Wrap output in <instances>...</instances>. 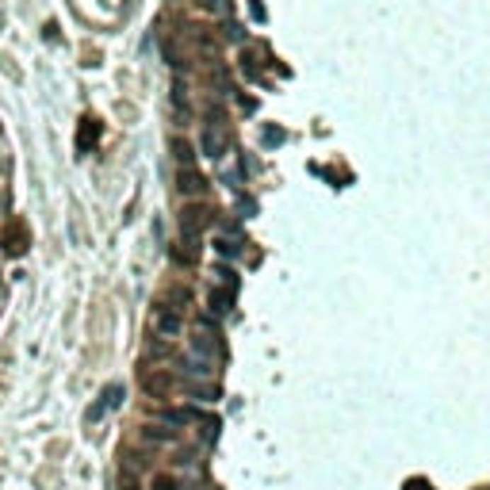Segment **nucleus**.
Segmentation results:
<instances>
[{
	"label": "nucleus",
	"instance_id": "1",
	"mask_svg": "<svg viewBox=\"0 0 490 490\" xmlns=\"http://www.w3.org/2000/svg\"><path fill=\"white\" fill-rule=\"evenodd\" d=\"M226 146H230V138H226V130H222V122H219V111H215L211 122L200 130V149H203V157L219 161V157L226 154Z\"/></svg>",
	"mask_w": 490,
	"mask_h": 490
},
{
	"label": "nucleus",
	"instance_id": "2",
	"mask_svg": "<svg viewBox=\"0 0 490 490\" xmlns=\"http://www.w3.org/2000/svg\"><path fill=\"white\" fill-rule=\"evenodd\" d=\"M173 375H169V368H149V372H142V380H138V387H142L149 399L165 402L169 394H173Z\"/></svg>",
	"mask_w": 490,
	"mask_h": 490
},
{
	"label": "nucleus",
	"instance_id": "3",
	"mask_svg": "<svg viewBox=\"0 0 490 490\" xmlns=\"http://www.w3.org/2000/svg\"><path fill=\"white\" fill-rule=\"evenodd\" d=\"M149 322H154V337H165V341H173V337L181 334L184 318L176 314V310H169V307L161 303V307H154V314H149Z\"/></svg>",
	"mask_w": 490,
	"mask_h": 490
},
{
	"label": "nucleus",
	"instance_id": "4",
	"mask_svg": "<svg viewBox=\"0 0 490 490\" xmlns=\"http://www.w3.org/2000/svg\"><path fill=\"white\" fill-rule=\"evenodd\" d=\"M211 222V211L207 207H184L181 211V234L184 238H200V230Z\"/></svg>",
	"mask_w": 490,
	"mask_h": 490
},
{
	"label": "nucleus",
	"instance_id": "5",
	"mask_svg": "<svg viewBox=\"0 0 490 490\" xmlns=\"http://www.w3.org/2000/svg\"><path fill=\"white\" fill-rule=\"evenodd\" d=\"M100 135H103V127H100V119H81V127H77V154H92L100 142Z\"/></svg>",
	"mask_w": 490,
	"mask_h": 490
},
{
	"label": "nucleus",
	"instance_id": "6",
	"mask_svg": "<svg viewBox=\"0 0 490 490\" xmlns=\"http://www.w3.org/2000/svg\"><path fill=\"white\" fill-rule=\"evenodd\" d=\"M165 307H169V310H176V314H184V310L192 307V287H184V284H169V291H165Z\"/></svg>",
	"mask_w": 490,
	"mask_h": 490
},
{
	"label": "nucleus",
	"instance_id": "7",
	"mask_svg": "<svg viewBox=\"0 0 490 490\" xmlns=\"http://www.w3.org/2000/svg\"><path fill=\"white\" fill-rule=\"evenodd\" d=\"M176 188H181L184 195H200L203 188H207V181L200 173H195V169H181V176H176Z\"/></svg>",
	"mask_w": 490,
	"mask_h": 490
},
{
	"label": "nucleus",
	"instance_id": "8",
	"mask_svg": "<svg viewBox=\"0 0 490 490\" xmlns=\"http://www.w3.org/2000/svg\"><path fill=\"white\" fill-rule=\"evenodd\" d=\"M200 418V410H192V406H181V410H165L161 414V421L169 429H176V426H192V421Z\"/></svg>",
	"mask_w": 490,
	"mask_h": 490
},
{
	"label": "nucleus",
	"instance_id": "9",
	"mask_svg": "<svg viewBox=\"0 0 490 490\" xmlns=\"http://www.w3.org/2000/svg\"><path fill=\"white\" fill-rule=\"evenodd\" d=\"M207 303H211V318H215V314H226V310H230V303H234V287H215Z\"/></svg>",
	"mask_w": 490,
	"mask_h": 490
},
{
	"label": "nucleus",
	"instance_id": "10",
	"mask_svg": "<svg viewBox=\"0 0 490 490\" xmlns=\"http://www.w3.org/2000/svg\"><path fill=\"white\" fill-rule=\"evenodd\" d=\"M173 154H176V161H181L184 169L195 161V146L188 142V138H173Z\"/></svg>",
	"mask_w": 490,
	"mask_h": 490
},
{
	"label": "nucleus",
	"instance_id": "11",
	"mask_svg": "<svg viewBox=\"0 0 490 490\" xmlns=\"http://www.w3.org/2000/svg\"><path fill=\"white\" fill-rule=\"evenodd\" d=\"M184 372H188V375H200V380H207V375H211V364H207L203 356H195V353H192V356L184 360Z\"/></svg>",
	"mask_w": 490,
	"mask_h": 490
},
{
	"label": "nucleus",
	"instance_id": "12",
	"mask_svg": "<svg viewBox=\"0 0 490 490\" xmlns=\"http://www.w3.org/2000/svg\"><path fill=\"white\" fill-rule=\"evenodd\" d=\"M119 402H122V383H111V387L100 394V406H103V410H115Z\"/></svg>",
	"mask_w": 490,
	"mask_h": 490
},
{
	"label": "nucleus",
	"instance_id": "13",
	"mask_svg": "<svg viewBox=\"0 0 490 490\" xmlns=\"http://www.w3.org/2000/svg\"><path fill=\"white\" fill-rule=\"evenodd\" d=\"M284 127H272V122H268V127L265 130H261V142H265V146H280V142H284Z\"/></svg>",
	"mask_w": 490,
	"mask_h": 490
},
{
	"label": "nucleus",
	"instance_id": "14",
	"mask_svg": "<svg viewBox=\"0 0 490 490\" xmlns=\"http://www.w3.org/2000/svg\"><path fill=\"white\" fill-rule=\"evenodd\" d=\"M142 437L149 440V445H169V440H173V429H157V426H149Z\"/></svg>",
	"mask_w": 490,
	"mask_h": 490
},
{
	"label": "nucleus",
	"instance_id": "15",
	"mask_svg": "<svg viewBox=\"0 0 490 490\" xmlns=\"http://www.w3.org/2000/svg\"><path fill=\"white\" fill-rule=\"evenodd\" d=\"M12 257H20V253H27V234L20 230V234H8V245H4Z\"/></svg>",
	"mask_w": 490,
	"mask_h": 490
},
{
	"label": "nucleus",
	"instance_id": "16",
	"mask_svg": "<svg viewBox=\"0 0 490 490\" xmlns=\"http://www.w3.org/2000/svg\"><path fill=\"white\" fill-rule=\"evenodd\" d=\"M222 39H226V42H245V27L226 20V23H222Z\"/></svg>",
	"mask_w": 490,
	"mask_h": 490
},
{
	"label": "nucleus",
	"instance_id": "17",
	"mask_svg": "<svg viewBox=\"0 0 490 490\" xmlns=\"http://www.w3.org/2000/svg\"><path fill=\"white\" fill-rule=\"evenodd\" d=\"M215 249H219V257H238V253H241V245H238V238H219V241H215Z\"/></svg>",
	"mask_w": 490,
	"mask_h": 490
},
{
	"label": "nucleus",
	"instance_id": "18",
	"mask_svg": "<svg viewBox=\"0 0 490 490\" xmlns=\"http://www.w3.org/2000/svg\"><path fill=\"white\" fill-rule=\"evenodd\" d=\"M154 490H181V483H176L169 471H157V475H154Z\"/></svg>",
	"mask_w": 490,
	"mask_h": 490
},
{
	"label": "nucleus",
	"instance_id": "19",
	"mask_svg": "<svg viewBox=\"0 0 490 490\" xmlns=\"http://www.w3.org/2000/svg\"><path fill=\"white\" fill-rule=\"evenodd\" d=\"M238 215L241 219H253V215H257V203H253L245 192H238Z\"/></svg>",
	"mask_w": 490,
	"mask_h": 490
},
{
	"label": "nucleus",
	"instance_id": "20",
	"mask_svg": "<svg viewBox=\"0 0 490 490\" xmlns=\"http://www.w3.org/2000/svg\"><path fill=\"white\" fill-rule=\"evenodd\" d=\"M119 490H142V486H138V479H135V471H130V467H122V471H119Z\"/></svg>",
	"mask_w": 490,
	"mask_h": 490
},
{
	"label": "nucleus",
	"instance_id": "21",
	"mask_svg": "<svg viewBox=\"0 0 490 490\" xmlns=\"http://www.w3.org/2000/svg\"><path fill=\"white\" fill-rule=\"evenodd\" d=\"M207 8H211V12H219V16H226V20H230V12H234V4L230 0H203Z\"/></svg>",
	"mask_w": 490,
	"mask_h": 490
},
{
	"label": "nucleus",
	"instance_id": "22",
	"mask_svg": "<svg viewBox=\"0 0 490 490\" xmlns=\"http://www.w3.org/2000/svg\"><path fill=\"white\" fill-rule=\"evenodd\" d=\"M146 353H149V356H165V353H169V341H165V337H154V341L146 345Z\"/></svg>",
	"mask_w": 490,
	"mask_h": 490
},
{
	"label": "nucleus",
	"instance_id": "23",
	"mask_svg": "<svg viewBox=\"0 0 490 490\" xmlns=\"http://www.w3.org/2000/svg\"><path fill=\"white\" fill-rule=\"evenodd\" d=\"M192 394H195V399H203V402H211V399H219V387H200V383H195Z\"/></svg>",
	"mask_w": 490,
	"mask_h": 490
},
{
	"label": "nucleus",
	"instance_id": "24",
	"mask_svg": "<svg viewBox=\"0 0 490 490\" xmlns=\"http://www.w3.org/2000/svg\"><path fill=\"white\" fill-rule=\"evenodd\" d=\"M173 103H176V111H181V115L188 111V96H184V84H176V89H173Z\"/></svg>",
	"mask_w": 490,
	"mask_h": 490
},
{
	"label": "nucleus",
	"instance_id": "25",
	"mask_svg": "<svg viewBox=\"0 0 490 490\" xmlns=\"http://www.w3.org/2000/svg\"><path fill=\"white\" fill-rule=\"evenodd\" d=\"M406 490H433V486L426 483V479H410V483H406Z\"/></svg>",
	"mask_w": 490,
	"mask_h": 490
}]
</instances>
